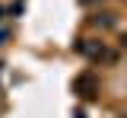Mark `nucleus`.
I'll return each instance as SVG.
<instances>
[{
    "instance_id": "2",
    "label": "nucleus",
    "mask_w": 127,
    "mask_h": 118,
    "mask_svg": "<svg viewBox=\"0 0 127 118\" xmlns=\"http://www.w3.org/2000/svg\"><path fill=\"white\" fill-rule=\"evenodd\" d=\"M92 26H98V29H114V16H111V13H95Z\"/></svg>"
},
{
    "instance_id": "1",
    "label": "nucleus",
    "mask_w": 127,
    "mask_h": 118,
    "mask_svg": "<svg viewBox=\"0 0 127 118\" xmlns=\"http://www.w3.org/2000/svg\"><path fill=\"white\" fill-rule=\"evenodd\" d=\"M73 86H76V93L83 96V99H92V96H95V77H92V73H79Z\"/></svg>"
},
{
    "instance_id": "3",
    "label": "nucleus",
    "mask_w": 127,
    "mask_h": 118,
    "mask_svg": "<svg viewBox=\"0 0 127 118\" xmlns=\"http://www.w3.org/2000/svg\"><path fill=\"white\" fill-rule=\"evenodd\" d=\"M6 38H10V32H6V29H3V32H0V45H3V42H6Z\"/></svg>"
},
{
    "instance_id": "4",
    "label": "nucleus",
    "mask_w": 127,
    "mask_h": 118,
    "mask_svg": "<svg viewBox=\"0 0 127 118\" xmlns=\"http://www.w3.org/2000/svg\"><path fill=\"white\" fill-rule=\"evenodd\" d=\"M79 3H95V0H79Z\"/></svg>"
},
{
    "instance_id": "5",
    "label": "nucleus",
    "mask_w": 127,
    "mask_h": 118,
    "mask_svg": "<svg viewBox=\"0 0 127 118\" xmlns=\"http://www.w3.org/2000/svg\"><path fill=\"white\" fill-rule=\"evenodd\" d=\"M124 45H127V35H124Z\"/></svg>"
},
{
    "instance_id": "6",
    "label": "nucleus",
    "mask_w": 127,
    "mask_h": 118,
    "mask_svg": "<svg viewBox=\"0 0 127 118\" xmlns=\"http://www.w3.org/2000/svg\"><path fill=\"white\" fill-rule=\"evenodd\" d=\"M121 118H127V115H121Z\"/></svg>"
}]
</instances>
